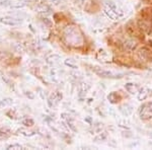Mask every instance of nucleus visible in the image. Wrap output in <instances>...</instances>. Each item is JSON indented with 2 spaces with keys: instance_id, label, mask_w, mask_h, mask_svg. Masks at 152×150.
Listing matches in <instances>:
<instances>
[{
  "instance_id": "f257e3e1",
  "label": "nucleus",
  "mask_w": 152,
  "mask_h": 150,
  "mask_svg": "<svg viewBox=\"0 0 152 150\" xmlns=\"http://www.w3.org/2000/svg\"><path fill=\"white\" fill-rule=\"evenodd\" d=\"M64 37L67 40L68 43L72 46H81L83 43V38L81 33L78 29H75L74 26H69L68 29H65Z\"/></svg>"
},
{
  "instance_id": "f03ea898",
  "label": "nucleus",
  "mask_w": 152,
  "mask_h": 150,
  "mask_svg": "<svg viewBox=\"0 0 152 150\" xmlns=\"http://www.w3.org/2000/svg\"><path fill=\"white\" fill-rule=\"evenodd\" d=\"M140 116L142 119L144 120H148L152 118V102L150 104H146L143 107H141L140 110Z\"/></svg>"
},
{
  "instance_id": "7ed1b4c3",
  "label": "nucleus",
  "mask_w": 152,
  "mask_h": 150,
  "mask_svg": "<svg viewBox=\"0 0 152 150\" xmlns=\"http://www.w3.org/2000/svg\"><path fill=\"white\" fill-rule=\"evenodd\" d=\"M104 13L107 15V18H110V19H113V20H118L120 18V14L116 10L107 5H104Z\"/></svg>"
},
{
  "instance_id": "20e7f679",
  "label": "nucleus",
  "mask_w": 152,
  "mask_h": 150,
  "mask_svg": "<svg viewBox=\"0 0 152 150\" xmlns=\"http://www.w3.org/2000/svg\"><path fill=\"white\" fill-rule=\"evenodd\" d=\"M94 72L96 73L97 75L100 76V77H104V78H109V77H113V73L111 71H107V70H104L102 68L99 67H95L94 68Z\"/></svg>"
},
{
  "instance_id": "39448f33",
  "label": "nucleus",
  "mask_w": 152,
  "mask_h": 150,
  "mask_svg": "<svg viewBox=\"0 0 152 150\" xmlns=\"http://www.w3.org/2000/svg\"><path fill=\"white\" fill-rule=\"evenodd\" d=\"M125 88H126L127 91L130 92L131 94H135V93L138 92V86H137L136 84H134V83H127V84L125 85Z\"/></svg>"
},
{
  "instance_id": "423d86ee",
  "label": "nucleus",
  "mask_w": 152,
  "mask_h": 150,
  "mask_svg": "<svg viewBox=\"0 0 152 150\" xmlns=\"http://www.w3.org/2000/svg\"><path fill=\"white\" fill-rule=\"evenodd\" d=\"M124 47H125V49H127V50L132 51L137 47V43L134 40H128L124 43Z\"/></svg>"
},
{
  "instance_id": "0eeeda50",
  "label": "nucleus",
  "mask_w": 152,
  "mask_h": 150,
  "mask_svg": "<svg viewBox=\"0 0 152 150\" xmlns=\"http://www.w3.org/2000/svg\"><path fill=\"white\" fill-rule=\"evenodd\" d=\"M139 54H140V56L144 59V60H146V61H150V60H151L150 52H149V51L147 50L146 48L141 49V50H140V53H139Z\"/></svg>"
},
{
  "instance_id": "6e6552de",
  "label": "nucleus",
  "mask_w": 152,
  "mask_h": 150,
  "mask_svg": "<svg viewBox=\"0 0 152 150\" xmlns=\"http://www.w3.org/2000/svg\"><path fill=\"white\" fill-rule=\"evenodd\" d=\"M149 97V89L147 88H142L140 93L138 94V100H144Z\"/></svg>"
},
{
  "instance_id": "1a4fd4ad",
  "label": "nucleus",
  "mask_w": 152,
  "mask_h": 150,
  "mask_svg": "<svg viewBox=\"0 0 152 150\" xmlns=\"http://www.w3.org/2000/svg\"><path fill=\"white\" fill-rule=\"evenodd\" d=\"M121 112L123 113V114L125 115V116H130L132 114V108L130 107L129 105H122L121 107Z\"/></svg>"
},
{
  "instance_id": "9d476101",
  "label": "nucleus",
  "mask_w": 152,
  "mask_h": 150,
  "mask_svg": "<svg viewBox=\"0 0 152 150\" xmlns=\"http://www.w3.org/2000/svg\"><path fill=\"white\" fill-rule=\"evenodd\" d=\"M109 100H111L112 102H114V104H115V102H117L118 100H119V97H118V94L116 92H112L111 94L109 95Z\"/></svg>"
},
{
  "instance_id": "9b49d317",
  "label": "nucleus",
  "mask_w": 152,
  "mask_h": 150,
  "mask_svg": "<svg viewBox=\"0 0 152 150\" xmlns=\"http://www.w3.org/2000/svg\"><path fill=\"white\" fill-rule=\"evenodd\" d=\"M107 138V134H105V133H102V134H100V135H99V136L97 137H95V141H104V140Z\"/></svg>"
},
{
  "instance_id": "f8f14e48",
  "label": "nucleus",
  "mask_w": 152,
  "mask_h": 150,
  "mask_svg": "<svg viewBox=\"0 0 152 150\" xmlns=\"http://www.w3.org/2000/svg\"><path fill=\"white\" fill-rule=\"evenodd\" d=\"M66 64H67L68 66H70V67H72V68H77V66H76V64L73 62V61H69V60H67L66 61Z\"/></svg>"
},
{
  "instance_id": "ddd939ff",
  "label": "nucleus",
  "mask_w": 152,
  "mask_h": 150,
  "mask_svg": "<svg viewBox=\"0 0 152 150\" xmlns=\"http://www.w3.org/2000/svg\"><path fill=\"white\" fill-rule=\"evenodd\" d=\"M77 2H78V4H80V5H81V4H83L85 2V0H77Z\"/></svg>"
}]
</instances>
